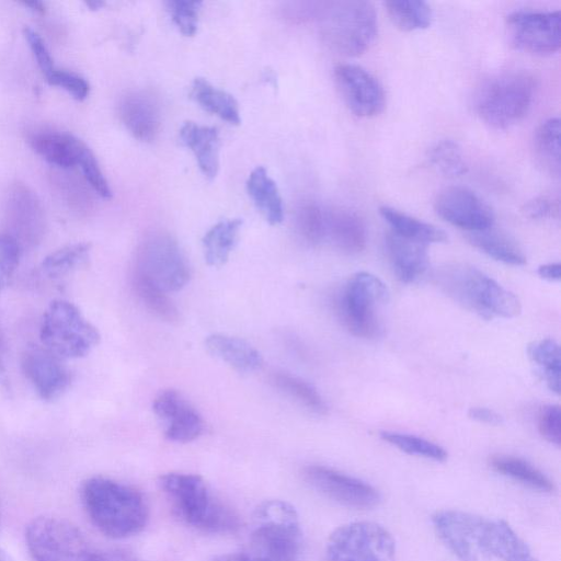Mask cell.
Wrapping results in <instances>:
<instances>
[{
    "label": "cell",
    "mask_w": 561,
    "mask_h": 561,
    "mask_svg": "<svg viewBox=\"0 0 561 561\" xmlns=\"http://www.w3.org/2000/svg\"><path fill=\"white\" fill-rule=\"evenodd\" d=\"M159 485L185 524L211 534L233 533L239 528L238 516L211 494L202 477L169 472L159 478Z\"/></svg>",
    "instance_id": "3"
},
{
    "label": "cell",
    "mask_w": 561,
    "mask_h": 561,
    "mask_svg": "<svg viewBox=\"0 0 561 561\" xmlns=\"http://www.w3.org/2000/svg\"><path fill=\"white\" fill-rule=\"evenodd\" d=\"M133 287L142 305L157 318L168 323L179 321V310L168 293L136 272L133 273Z\"/></svg>",
    "instance_id": "37"
},
{
    "label": "cell",
    "mask_w": 561,
    "mask_h": 561,
    "mask_svg": "<svg viewBox=\"0 0 561 561\" xmlns=\"http://www.w3.org/2000/svg\"><path fill=\"white\" fill-rule=\"evenodd\" d=\"M81 501L91 523L110 538L136 535L148 522L149 511L142 493L110 478L92 477L84 481Z\"/></svg>",
    "instance_id": "1"
},
{
    "label": "cell",
    "mask_w": 561,
    "mask_h": 561,
    "mask_svg": "<svg viewBox=\"0 0 561 561\" xmlns=\"http://www.w3.org/2000/svg\"><path fill=\"white\" fill-rule=\"evenodd\" d=\"M383 4L389 19L401 31H420L432 24L433 12L425 1L389 0Z\"/></svg>",
    "instance_id": "34"
},
{
    "label": "cell",
    "mask_w": 561,
    "mask_h": 561,
    "mask_svg": "<svg viewBox=\"0 0 561 561\" xmlns=\"http://www.w3.org/2000/svg\"><path fill=\"white\" fill-rule=\"evenodd\" d=\"M173 23L185 36H193L197 31L201 1L170 0L165 2Z\"/></svg>",
    "instance_id": "42"
},
{
    "label": "cell",
    "mask_w": 561,
    "mask_h": 561,
    "mask_svg": "<svg viewBox=\"0 0 561 561\" xmlns=\"http://www.w3.org/2000/svg\"><path fill=\"white\" fill-rule=\"evenodd\" d=\"M377 14L369 1L335 2L322 19V35L336 53L356 57L364 54L377 35Z\"/></svg>",
    "instance_id": "7"
},
{
    "label": "cell",
    "mask_w": 561,
    "mask_h": 561,
    "mask_svg": "<svg viewBox=\"0 0 561 561\" xmlns=\"http://www.w3.org/2000/svg\"><path fill=\"white\" fill-rule=\"evenodd\" d=\"M325 239L345 254H358L366 248V225L363 218L351 209H327Z\"/></svg>",
    "instance_id": "24"
},
{
    "label": "cell",
    "mask_w": 561,
    "mask_h": 561,
    "mask_svg": "<svg viewBox=\"0 0 561 561\" xmlns=\"http://www.w3.org/2000/svg\"><path fill=\"white\" fill-rule=\"evenodd\" d=\"M21 367L38 397L45 401L59 398L70 386V373L62 359L44 346L27 348L22 355Z\"/></svg>",
    "instance_id": "17"
},
{
    "label": "cell",
    "mask_w": 561,
    "mask_h": 561,
    "mask_svg": "<svg viewBox=\"0 0 561 561\" xmlns=\"http://www.w3.org/2000/svg\"><path fill=\"white\" fill-rule=\"evenodd\" d=\"M535 92L536 81L530 73L504 71L481 83L474 95V111L488 126L506 129L528 114Z\"/></svg>",
    "instance_id": "4"
},
{
    "label": "cell",
    "mask_w": 561,
    "mask_h": 561,
    "mask_svg": "<svg viewBox=\"0 0 561 561\" xmlns=\"http://www.w3.org/2000/svg\"><path fill=\"white\" fill-rule=\"evenodd\" d=\"M380 216L390 226L392 232L407 239L424 244L440 243L447 240V234L438 227L410 216L390 206L379 208Z\"/></svg>",
    "instance_id": "29"
},
{
    "label": "cell",
    "mask_w": 561,
    "mask_h": 561,
    "mask_svg": "<svg viewBox=\"0 0 561 561\" xmlns=\"http://www.w3.org/2000/svg\"><path fill=\"white\" fill-rule=\"evenodd\" d=\"M270 379L276 389L307 410L319 415L327 414L328 407L324 400L317 389L307 381L290 374L279 371L273 373Z\"/></svg>",
    "instance_id": "36"
},
{
    "label": "cell",
    "mask_w": 561,
    "mask_h": 561,
    "mask_svg": "<svg viewBox=\"0 0 561 561\" xmlns=\"http://www.w3.org/2000/svg\"><path fill=\"white\" fill-rule=\"evenodd\" d=\"M134 272L165 293L180 290L191 276L188 263L176 240L162 231L151 232L140 242Z\"/></svg>",
    "instance_id": "9"
},
{
    "label": "cell",
    "mask_w": 561,
    "mask_h": 561,
    "mask_svg": "<svg viewBox=\"0 0 561 561\" xmlns=\"http://www.w3.org/2000/svg\"><path fill=\"white\" fill-rule=\"evenodd\" d=\"M247 191L256 208L271 225L284 218L283 199L275 181L262 165L254 168L247 180Z\"/></svg>",
    "instance_id": "27"
},
{
    "label": "cell",
    "mask_w": 561,
    "mask_h": 561,
    "mask_svg": "<svg viewBox=\"0 0 561 561\" xmlns=\"http://www.w3.org/2000/svg\"><path fill=\"white\" fill-rule=\"evenodd\" d=\"M538 275L549 282H558L561 278L560 263H548L540 265L537 270Z\"/></svg>",
    "instance_id": "50"
},
{
    "label": "cell",
    "mask_w": 561,
    "mask_h": 561,
    "mask_svg": "<svg viewBox=\"0 0 561 561\" xmlns=\"http://www.w3.org/2000/svg\"><path fill=\"white\" fill-rule=\"evenodd\" d=\"M435 278L450 299L485 320L510 319L522 311L520 301L512 291L474 266L447 265Z\"/></svg>",
    "instance_id": "2"
},
{
    "label": "cell",
    "mask_w": 561,
    "mask_h": 561,
    "mask_svg": "<svg viewBox=\"0 0 561 561\" xmlns=\"http://www.w3.org/2000/svg\"><path fill=\"white\" fill-rule=\"evenodd\" d=\"M25 7L30 8L33 11L36 12H44L45 11V4L41 1H23L22 2Z\"/></svg>",
    "instance_id": "53"
},
{
    "label": "cell",
    "mask_w": 561,
    "mask_h": 561,
    "mask_svg": "<svg viewBox=\"0 0 561 561\" xmlns=\"http://www.w3.org/2000/svg\"><path fill=\"white\" fill-rule=\"evenodd\" d=\"M25 539L35 561H102V551L65 519L37 517L27 525Z\"/></svg>",
    "instance_id": "8"
},
{
    "label": "cell",
    "mask_w": 561,
    "mask_h": 561,
    "mask_svg": "<svg viewBox=\"0 0 561 561\" xmlns=\"http://www.w3.org/2000/svg\"><path fill=\"white\" fill-rule=\"evenodd\" d=\"M481 553L502 561H538L529 546L504 519H485L481 538Z\"/></svg>",
    "instance_id": "22"
},
{
    "label": "cell",
    "mask_w": 561,
    "mask_h": 561,
    "mask_svg": "<svg viewBox=\"0 0 561 561\" xmlns=\"http://www.w3.org/2000/svg\"><path fill=\"white\" fill-rule=\"evenodd\" d=\"M21 247L8 233L0 232V291L10 283L20 260Z\"/></svg>",
    "instance_id": "43"
},
{
    "label": "cell",
    "mask_w": 561,
    "mask_h": 561,
    "mask_svg": "<svg viewBox=\"0 0 561 561\" xmlns=\"http://www.w3.org/2000/svg\"><path fill=\"white\" fill-rule=\"evenodd\" d=\"M88 5L91 7L93 10L94 9H99L100 7L103 5V2H88Z\"/></svg>",
    "instance_id": "55"
},
{
    "label": "cell",
    "mask_w": 561,
    "mask_h": 561,
    "mask_svg": "<svg viewBox=\"0 0 561 561\" xmlns=\"http://www.w3.org/2000/svg\"><path fill=\"white\" fill-rule=\"evenodd\" d=\"M191 95L205 111L217 115L229 124L239 125L241 123L239 104L233 95L216 88L205 78L194 79Z\"/></svg>",
    "instance_id": "30"
},
{
    "label": "cell",
    "mask_w": 561,
    "mask_h": 561,
    "mask_svg": "<svg viewBox=\"0 0 561 561\" xmlns=\"http://www.w3.org/2000/svg\"><path fill=\"white\" fill-rule=\"evenodd\" d=\"M327 561H394L396 543L390 533L374 522H352L329 537Z\"/></svg>",
    "instance_id": "11"
},
{
    "label": "cell",
    "mask_w": 561,
    "mask_h": 561,
    "mask_svg": "<svg viewBox=\"0 0 561 561\" xmlns=\"http://www.w3.org/2000/svg\"><path fill=\"white\" fill-rule=\"evenodd\" d=\"M427 160L438 173L447 178L461 176L468 169L461 147L453 139H443L433 145Z\"/></svg>",
    "instance_id": "39"
},
{
    "label": "cell",
    "mask_w": 561,
    "mask_h": 561,
    "mask_svg": "<svg viewBox=\"0 0 561 561\" xmlns=\"http://www.w3.org/2000/svg\"><path fill=\"white\" fill-rule=\"evenodd\" d=\"M182 142L194 153L202 173L209 180L219 170V133L215 127L185 122L180 129Z\"/></svg>",
    "instance_id": "25"
},
{
    "label": "cell",
    "mask_w": 561,
    "mask_h": 561,
    "mask_svg": "<svg viewBox=\"0 0 561 561\" xmlns=\"http://www.w3.org/2000/svg\"><path fill=\"white\" fill-rule=\"evenodd\" d=\"M39 337L46 350L61 358H80L100 342V333L70 301L53 300L45 310Z\"/></svg>",
    "instance_id": "6"
},
{
    "label": "cell",
    "mask_w": 561,
    "mask_h": 561,
    "mask_svg": "<svg viewBox=\"0 0 561 561\" xmlns=\"http://www.w3.org/2000/svg\"><path fill=\"white\" fill-rule=\"evenodd\" d=\"M468 242L495 261L510 265H524L526 256L517 242L506 233L490 227L467 232Z\"/></svg>",
    "instance_id": "28"
},
{
    "label": "cell",
    "mask_w": 561,
    "mask_h": 561,
    "mask_svg": "<svg viewBox=\"0 0 561 561\" xmlns=\"http://www.w3.org/2000/svg\"><path fill=\"white\" fill-rule=\"evenodd\" d=\"M102 561H145L135 554L123 550H110L102 552Z\"/></svg>",
    "instance_id": "52"
},
{
    "label": "cell",
    "mask_w": 561,
    "mask_h": 561,
    "mask_svg": "<svg viewBox=\"0 0 561 561\" xmlns=\"http://www.w3.org/2000/svg\"><path fill=\"white\" fill-rule=\"evenodd\" d=\"M506 30L515 48L536 56L557 53L561 46L559 11L512 12L506 16Z\"/></svg>",
    "instance_id": "12"
},
{
    "label": "cell",
    "mask_w": 561,
    "mask_h": 561,
    "mask_svg": "<svg viewBox=\"0 0 561 561\" xmlns=\"http://www.w3.org/2000/svg\"><path fill=\"white\" fill-rule=\"evenodd\" d=\"M0 561H13L9 554L3 551L2 549H0Z\"/></svg>",
    "instance_id": "54"
},
{
    "label": "cell",
    "mask_w": 561,
    "mask_h": 561,
    "mask_svg": "<svg viewBox=\"0 0 561 561\" xmlns=\"http://www.w3.org/2000/svg\"><path fill=\"white\" fill-rule=\"evenodd\" d=\"M530 360L537 365L549 388L560 393L561 352L559 344L552 339H542L530 343L527 347Z\"/></svg>",
    "instance_id": "35"
},
{
    "label": "cell",
    "mask_w": 561,
    "mask_h": 561,
    "mask_svg": "<svg viewBox=\"0 0 561 561\" xmlns=\"http://www.w3.org/2000/svg\"><path fill=\"white\" fill-rule=\"evenodd\" d=\"M385 248L393 273L402 283H413L428 267L427 245L389 231Z\"/></svg>",
    "instance_id": "21"
},
{
    "label": "cell",
    "mask_w": 561,
    "mask_h": 561,
    "mask_svg": "<svg viewBox=\"0 0 561 561\" xmlns=\"http://www.w3.org/2000/svg\"><path fill=\"white\" fill-rule=\"evenodd\" d=\"M32 149L48 163L70 169L79 164L88 148L87 144L72 134L58 130H41L30 136Z\"/></svg>",
    "instance_id": "23"
},
{
    "label": "cell",
    "mask_w": 561,
    "mask_h": 561,
    "mask_svg": "<svg viewBox=\"0 0 561 561\" xmlns=\"http://www.w3.org/2000/svg\"><path fill=\"white\" fill-rule=\"evenodd\" d=\"M327 208L308 202L296 211V229L300 238L310 245H317L325 239Z\"/></svg>",
    "instance_id": "40"
},
{
    "label": "cell",
    "mask_w": 561,
    "mask_h": 561,
    "mask_svg": "<svg viewBox=\"0 0 561 561\" xmlns=\"http://www.w3.org/2000/svg\"><path fill=\"white\" fill-rule=\"evenodd\" d=\"M388 298V288L380 278L368 272L355 273L337 300L339 317L353 335L374 339L380 332L375 307Z\"/></svg>",
    "instance_id": "10"
},
{
    "label": "cell",
    "mask_w": 561,
    "mask_h": 561,
    "mask_svg": "<svg viewBox=\"0 0 561 561\" xmlns=\"http://www.w3.org/2000/svg\"><path fill=\"white\" fill-rule=\"evenodd\" d=\"M468 416L473 421L490 425H499L503 423V417L497 412L483 407L471 408L468 411Z\"/></svg>",
    "instance_id": "49"
},
{
    "label": "cell",
    "mask_w": 561,
    "mask_h": 561,
    "mask_svg": "<svg viewBox=\"0 0 561 561\" xmlns=\"http://www.w3.org/2000/svg\"><path fill=\"white\" fill-rule=\"evenodd\" d=\"M210 561H267L253 552L226 553L213 558Z\"/></svg>",
    "instance_id": "51"
},
{
    "label": "cell",
    "mask_w": 561,
    "mask_h": 561,
    "mask_svg": "<svg viewBox=\"0 0 561 561\" xmlns=\"http://www.w3.org/2000/svg\"><path fill=\"white\" fill-rule=\"evenodd\" d=\"M205 346L211 355L242 374L257 370L263 363L256 348L236 336L213 334L205 340Z\"/></svg>",
    "instance_id": "26"
},
{
    "label": "cell",
    "mask_w": 561,
    "mask_h": 561,
    "mask_svg": "<svg viewBox=\"0 0 561 561\" xmlns=\"http://www.w3.org/2000/svg\"><path fill=\"white\" fill-rule=\"evenodd\" d=\"M535 159L548 174L560 175V119L549 117L543 121L534 136Z\"/></svg>",
    "instance_id": "33"
},
{
    "label": "cell",
    "mask_w": 561,
    "mask_h": 561,
    "mask_svg": "<svg viewBox=\"0 0 561 561\" xmlns=\"http://www.w3.org/2000/svg\"><path fill=\"white\" fill-rule=\"evenodd\" d=\"M490 467L497 473L539 492L550 493L554 490L552 481L530 462L511 455H494L489 460Z\"/></svg>",
    "instance_id": "31"
},
{
    "label": "cell",
    "mask_w": 561,
    "mask_h": 561,
    "mask_svg": "<svg viewBox=\"0 0 561 561\" xmlns=\"http://www.w3.org/2000/svg\"><path fill=\"white\" fill-rule=\"evenodd\" d=\"M250 540L251 552L267 561H299L302 531L295 507L282 500L261 503L253 514Z\"/></svg>",
    "instance_id": "5"
},
{
    "label": "cell",
    "mask_w": 561,
    "mask_h": 561,
    "mask_svg": "<svg viewBox=\"0 0 561 561\" xmlns=\"http://www.w3.org/2000/svg\"><path fill=\"white\" fill-rule=\"evenodd\" d=\"M538 430L547 442L560 446L561 411L559 405L549 404L541 409L538 416Z\"/></svg>",
    "instance_id": "46"
},
{
    "label": "cell",
    "mask_w": 561,
    "mask_h": 561,
    "mask_svg": "<svg viewBox=\"0 0 561 561\" xmlns=\"http://www.w3.org/2000/svg\"><path fill=\"white\" fill-rule=\"evenodd\" d=\"M334 80L348 110L358 117H374L386 106L382 85L368 70L354 64H339Z\"/></svg>",
    "instance_id": "14"
},
{
    "label": "cell",
    "mask_w": 561,
    "mask_h": 561,
    "mask_svg": "<svg viewBox=\"0 0 561 561\" xmlns=\"http://www.w3.org/2000/svg\"><path fill=\"white\" fill-rule=\"evenodd\" d=\"M152 409L167 423L164 435L172 442H192L204 431L202 416L173 389L162 391L154 399Z\"/></svg>",
    "instance_id": "19"
},
{
    "label": "cell",
    "mask_w": 561,
    "mask_h": 561,
    "mask_svg": "<svg viewBox=\"0 0 561 561\" xmlns=\"http://www.w3.org/2000/svg\"><path fill=\"white\" fill-rule=\"evenodd\" d=\"M7 221L10 234L20 247L35 244L43 236L44 215L34 192L24 184H14L5 201Z\"/></svg>",
    "instance_id": "18"
},
{
    "label": "cell",
    "mask_w": 561,
    "mask_h": 561,
    "mask_svg": "<svg viewBox=\"0 0 561 561\" xmlns=\"http://www.w3.org/2000/svg\"><path fill=\"white\" fill-rule=\"evenodd\" d=\"M45 78L50 85L61 88L77 101L85 100L90 93L89 82L76 72L55 68Z\"/></svg>",
    "instance_id": "44"
},
{
    "label": "cell",
    "mask_w": 561,
    "mask_h": 561,
    "mask_svg": "<svg viewBox=\"0 0 561 561\" xmlns=\"http://www.w3.org/2000/svg\"><path fill=\"white\" fill-rule=\"evenodd\" d=\"M485 519L459 510H442L432 516L437 536L460 561L479 560L480 538Z\"/></svg>",
    "instance_id": "15"
},
{
    "label": "cell",
    "mask_w": 561,
    "mask_h": 561,
    "mask_svg": "<svg viewBox=\"0 0 561 561\" xmlns=\"http://www.w3.org/2000/svg\"><path fill=\"white\" fill-rule=\"evenodd\" d=\"M121 121L141 141H152L160 129V111L152 95L144 91L125 94L118 106Z\"/></svg>",
    "instance_id": "20"
},
{
    "label": "cell",
    "mask_w": 561,
    "mask_h": 561,
    "mask_svg": "<svg viewBox=\"0 0 561 561\" xmlns=\"http://www.w3.org/2000/svg\"><path fill=\"white\" fill-rule=\"evenodd\" d=\"M241 226V219L232 218L220 220L208 229L202 243L204 257L209 266L219 267L228 261Z\"/></svg>",
    "instance_id": "32"
},
{
    "label": "cell",
    "mask_w": 561,
    "mask_h": 561,
    "mask_svg": "<svg viewBox=\"0 0 561 561\" xmlns=\"http://www.w3.org/2000/svg\"><path fill=\"white\" fill-rule=\"evenodd\" d=\"M523 211L533 219H543L558 214V207L548 197L538 196L528 201L524 205Z\"/></svg>",
    "instance_id": "48"
},
{
    "label": "cell",
    "mask_w": 561,
    "mask_h": 561,
    "mask_svg": "<svg viewBox=\"0 0 561 561\" xmlns=\"http://www.w3.org/2000/svg\"><path fill=\"white\" fill-rule=\"evenodd\" d=\"M23 33L42 73L48 76L56 67L44 39L31 27H25Z\"/></svg>",
    "instance_id": "47"
},
{
    "label": "cell",
    "mask_w": 561,
    "mask_h": 561,
    "mask_svg": "<svg viewBox=\"0 0 561 561\" xmlns=\"http://www.w3.org/2000/svg\"><path fill=\"white\" fill-rule=\"evenodd\" d=\"M304 476L308 484L328 499L356 510L379 505L381 495L371 484L324 466H308Z\"/></svg>",
    "instance_id": "13"
},
{
    "label": "cell",
    "mask_w": 561,
    "mask_h": 561,
    "mask_svg": "<svg viewBox=\"0 0 561 561\" xmlns=\"http://www.w3.org/2000/svg\"><path fill=\"white\" fill-rule=\"evenodd\" d=\"M434 209L443 220L467 232L493 227L495 219L492 208L465 186H449L440 191L434 201Z\"/></svg>",
    "instance_id": "16"
},
{
    "label": "cell",
    "mask_w": 561,
    "mask_h": 561,
    "mask_svg": "<svg viewBox=\"0 0 561 561\" xmlns=\"http://www.w3.org/2000/svg\"><path fill=\"white\" fill-rule=\"evenodd\" d=\"M78 167L81 169L82 174L89 185L103 198H111L112 191L111 187L99 165V162L92 152V150L88 147L82 157L80 158Z\"/></svg>",
    "instance_id": "45"
},
{
    "label": "cell",
    "mask_w": 561,
    "mask_h": 561,
    "mask_svg": "<svg viewBox=\"0 0 561 561\" xmlns=\"http://www.w3.org/2000/svg\"><path fill=\"white\" fill-rule=\"evenodd\" d=\"M380 437L409 455L424 457L435 461H444L447 458V451L442 446L423 437L389 431L380 432Z\"/></svg>",
    "instance_id": "41"
},
{
    "label": "cell",
    "mask_w": 561,
    "mask_h": 561,
    "mask_svg": "<svg viewBox=\"0 0 561 561\" xmlns=\"http://www.w3.org/2000/svg\"><path fill=\"white\" fill-rule=\"evenodd\" d=\"M91 245L79 242L65 245L49 253L42 262L41 268L50 278H60L85 264Z\"/></svg>",
    "instance_id": "38"
}]
</instances>
